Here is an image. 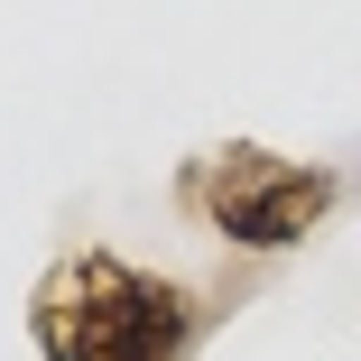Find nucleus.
I'll return each mask as SVG.
<instances>
[{
    "label": "nucleus",
    "instance_id": "2",
    "mask_svg": "<svg viewBox=\"0 0 361 361\" xmlns=\"http://www.w3.org/2000/svg\"><path fill=\"white\" fill-rule=\"evenodd\" d=\"M185 204L232 250L278 259V250H297L306 232H324V213L343 204V176L324 158H287V149H259V139H223L213 158H195Z\"/></svg>",
    "mask_w": 361,
    "mask_h": 361
},
{
    "label": "nucleus",
    "instance_id": "1",
    "mask_svg": "<svg viewBox=\"0 0 361 361\" xmlns=\"http://www.w3.org/2000/svg\"><path fill=\"white\" fill-rule=\"evenodd\" d=\"M195 334H204L195 287L139 269L102 241L65 250L28 297L37 361H195Z\"/></svg>",
    "mask_w": 361,
    "mask_h": 361
}]
</instances>
